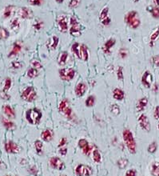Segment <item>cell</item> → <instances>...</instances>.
<instances>
[{
    "mask_svg": "<svg viewBox=\"0 0 159 176\" xmlns=\"http://www.w3.org/2000/svg\"><path fill=\"white\" fill-rule=\"evenodd\" d=\"M122 136L123 139H124V143L127 145L129 151L131 154H135L137 147H136V142L134 140V136H133L132 132L128 129L124 130L122 133Z\"/></svg>",
    "mask_w": 159,
    "mask_h": 176,
    "instance_id": "obj_1",
    "label": "cell"
},
{
    "mask_svg": "<svg viewBox=\"0 0 159 176\" xmlns=\"http://www.w3.org/2000/svg\"><path fill=\"white\" fill-rule=\"evenodd\" d=\"M125 22L133 29H137L141 24L139 15L136 11H129L125 16Z\"/></svg>",
    "mask_w": 159,
    "mask_h": 176,
    "instance_id": "obj_2",
    "label": "cell"
},
{
    "mask_svg": "<svg viewBox=\"0 0 159 176\" xmlns=\"http://www.w3.org/2000/svg\"><path fill=\"white\" fill-rule=\"evenodd\" d=\"M42 118V112L37 108H32L27 111L26 118L31 124H38Z\"/></svg>",
    "mask_w": 159,
    "mask_h": 176,
    "instance_id": "obj_3",
    "label": "cell"
},
{
    "mask_svg": "<svg viewBox=\"0 0 159 176\" xmlns=\"http://www.w3.org/2000/svg\"><path fill=\"white\" fill-rule=\"evenodd\" d=\"M70 24H71V28H70V33L72 36L75 37H79L82 35V31H81V26L78 23L77 18H74V16L71 17L70 19Z\"/></svg>",
    "mask_w": 159,
    "mask_h": 176,
    "instance_id": "obj_4",
    "label": "cell"
},
{
    "mask_svg": "<svg viewBox=\"0 0 159 176\" xmlns=\"http://www.w3.org/2000/svg\"><path fill=\"white\" fill-rule=\"evenodd\" d=\"M21 98L28 103L33 102L37 98V93L33 87H27L21 94Z\"/></svg>",
    "mask_w": 159,
    "mask_h": 176,
    "instance_id": "obj_5",
    "label": "cell"
},
{
    "mask_svg": "<svg viewBox=\"0 0 159 176\" xmlns=\"http://www.w3.org/2000/svg\"><path fill=\"white\" fill-rule=\"evenodd\" d=\"M58 109H59L60 112L63 114L64 116L67 117V118H71V116H72V110H71V107H70V103H69L68 100H62L59 104Z\"/></svg>",
    "mask_w": 159,
    "mask_h": 176,
    "instance_id": "obj_6",
    "label": "cell"
},
{
    "mask_svg": "<svg viewBox=\"0 0 159 176\" xmlns=\"http://www.w3.org/2000/svg\"><path fill=\"white\" fill-rule=\"evenodd\" d=\"M75 75V71L72 68H62L59 71V76L62 80L69 82L74 78Z\"/></svg>",
    "mask_w": 159,
    "mask_h": 176,
    "instance_id": "obj_7",
    "label": "cell"
},
{
    "mask_svg": "<svg viewBox=\"0 0 159 176\" xmlns=\"http://www.w3.org/2000/svg\"><path fill=\"white\" fill-rule=\"evenodd\" d=\"M75 172L78 176H91L93 173V170L91 167L86 164H79L76 167Z\"/></svg>",
    "mask_w": 159,
    "mask_h": 176,
    "instance_id": "obj_8",
    "label": "cell"
},
{
    "mask_svg": "<svg viewBox=\"0 0 159 176\" xmlns=\"http://www.w3.org/2000/svg\"><path fill=\"white\" fill-rule=\"evenodd\" d=\"M50 166L52 168L58 171H62L65 169V163L64 162L58 157H52L50 159Z\"/></svg>",
    "mask_w": 159,
    "mask_h": 176,
    "instance_id": "obj_9",
    "label": "cell"
},
{
    "mask_svg": "<svg viewBox=\"0 0 159 176\" xmlns=\"http://www.w3.org/2000/svg\"><path fill=\"white\" fill-rule=\"evenodd\" d=\"M138 123H139V125L141 127V128L144 131H150V120H149L148 117L145 114H142L140 115V117L138 118Z\"/></svg>",
    "mask_w": 159,
    "mask_h": 176,
    "instance_id": "obj_10",
    "label": "cell"
},
{
    "mask_svg": "<svg viewBox=\"0 0 159 176\" xmlns=\"http://www.w3.org/2000/svg\"><path fill=\"white\" fill-rule=\"evenodd\" d=\"M100 22L104 26H108L111 22V19L109 17V8L106 7L101 11L99 14Z\"/></svg>",
    "mask_w": 159,
    "mask_h": 176,
    "instance_id": "obj_11",
    "label": "cell"
},
{
    "mask_svg": "<svg viewBox=\"0 0 159 176\" xmlns=\"http://www.w3.org/2000/svg\"><path fill=\"white\" fill-rule=\"evenodd\" d=\"M58 29L61 32H67L68 31V23H67V17L65 15H59L57 18Z\"/></svg>",
    "mask_w": 159,
    "mask_h": 176,
    "instance_id": "obj_12",
    "label": "cell"
},
{
    "mask_svg": "<svg viewBox=\"0 0 159 176\" xmlns=\"http://www.w3.org/2000/svg\"><path fill=\"white\" fill-rule=\"evenodd\" d=\"M153 79L154 78H153L151 73L150 71H146L142 77V83L145 87L150 88L152 83H153Z\"/></svg>",
    "mask_w": 159,
    "mask_h": 176,
    "instance_id": "obj_13",
    "label": "cell"
},
{
    "mask_svg": "<svg viewBox=\"0 0 159 176\" xmlns=\"http://www.w3.org/2000/svg\"><path fill=\"white\" fill-rule=\"evenodd\" d=\"M5 150L7 153H11V154H16L20 151L19 147L12 141L7 142L5 144Z\"/></svg>",
    "mask_w": 159,
    "mask_h": 176,
    "instance_id": "obj_14",
    "label": "cell"
},
{
    "mask_svg": "<svg viewBox=\"0 0 159 176\" xmlns=\"http://www.w3.org/2000/svg\"><path fill=\"white\" fill-rule=\"evenodd\" d=\"M18 15L21 18L29 19V18H32L33 12L31 9H29V8H22L18 10Z\"/></svg>",
    "mask_w": 159,
    "mask_h": 176,
    "instance_id": "obj_15",
    "label": "cell"
},
{
    "mask_svg": "<svg viewBox=\"0 0 159 176\" xmlns=\"http://www.w3.org/2000/svg\"><path fill=\"white\" fill-rule=\"evenodd\" d=\"M78 146H79L80 148L83 151V153L86 155H89V154H90L91 147L87 139H85V138H81V139L78 141Z\"/></svg>",
    "mask_w": 159,
    "mask_h": 176,
    "instance_id": "obj_16",
    "label": "cell"
},
{
    "mask_svg": "<svg viewBox=\"0 0 159 176\" xmlns=\"http://www.w3.org/2000/svg\"><path fill=\"white\" fill-rule=\"evenodd\" d=\"M87 90V84L84 83H79L75 87V90H74V91H75V94L77 96L82 97L85 94Z\"/></svg>",
    "mask_w": 159,
    "mask_h": 176,
    "instance_id": "obj_17",
    "label": "cell"
},
{
    "mask_svg": "<svg viewBox=\"0 0 159 176\" xmlns=\"http://www.w3.org/2000/svg\"><path fill=\"white\" fill-rule=\"evenodd\" d=\"M58 42H59V38H58V37L54 35V36H52L49 40H48V42H47V48L51 50V51H54V50L56 49V47H58Z\"/></svg>",
    "mask_w": 159,
    "mask_h": 176,
    "instance_id": "obj_18",
    "label": "cell"
},
{
    "mask_svg": "<svg viewBox=\"0 0 159 176\" xmlns=\"http://www.w3.org/2000/svg\"><path fill=\"white\" fill-rule=\"evenodd\" d=\"M21 50H22V45H21V44H20L18 42L14 43V44H13L12 50H11V52L9 53L8 57H9V58H11V57L16 56L18 53L21 51Z\"/></svg>",
    "mask_w": 159,
    "mask_h": 176,
    "instance_id": "obj_19",
    "label": "cell"
},
{
    "mask_svg": "<svg viewBox=\"0 0 159 176\" xmlns=\"http://www.w3.org/2000/svg\"><path fill=\"white\" fill-rule=\"evenodd\" d=\"M116 40L114 38H110L109 40H107V42L105 43L104 46H103V51L106 53V54H110V49L115 45Z\"/></svg>",
    "mask_w": 159,
    "mask_h": 176,
    "instance_id": "obj_20",
    "label": "cell"
},
{
    "mask_svg": "<svg viewBox=\"0 0 159 176\" xmlns=\"http://www.w3.org/2000/svg\"><path fill=\"white\" fill-rule=\"evenodd\" d=\"M159 37V27H157L153 31L151 35L150 36V47H154V43L157 41V39Z\"/></svg>",
    "mask_w": 159,
    "mask_h": 176,
    "instance_id": "obj_21",
    "label": "cell"
},
{
    "mask_svg": "<svg viewBox=\"0 0 159 176\" xmlns=\"http://www.w3.org/2000/svg\"><path fill=\"white\" fill-rule=\"evenodd\" d=\"M148 104V99L147 98H142L137 101L136 104V109L137 111H142L145 109V107H147Z\"/></svg>",
    "mask_w": 159,
    "mask_h": 176,
    "instance_id": "obj_22",
    "label": "cell"
},
{
    "mask_svg": "<svg viewBox=\"0 0 159 176\" xmlns=\"http://www.w3.org/2000/svg\"><path fill=\"white\" fill-rule=\"evenodd\" d=\"M53 136H54V134H53V131L51 130L47 129L45 131H43L41 134V138L43 141L45 142H50L52 140Z\"/></svg>",
    "mask_w": 159,
    "mask_h": 176,
    "instance_id": "obj_23",
    "label": "cell"
},
{
    "mask_svg": "<svg viewBox=\"0 0 159 176\" xmlns=\"http://www.w3.org/2000/svg\"><path fill=\"white\" fill-rule=\"evenodd\" d=\"M2 110H3L4 114L10 118H15V113L14 111V110L10 107L9 105H4L2 107Z\"/></svg>",
    "mask_w": 159,
    "mask_h": 176,
    "instance_id": "obj_24",
    "label": "cell"
},
{
    "mask_svg": "<svg viewBox=\"0 0 159 176\" xmlns=\"http://www.w3.org/2000/svg\"><path fill=\"white\" fill-rule=\"evenodd\" d=\"M71 50H72L74 55H75L78 58L81 59V44H79L78 43H74L72 45Z\"/></svg>",
    "mask_w": 159,
    "mask_h": 176,
    "instance_id": "obj_25",
    "label": "cell"
},
{
    "mask_svg": "<svg viewBox=\"0 0 159 176\" xmlns=\"http://www.w3.org/2000/svg\"><path fill=\"white\" fill-rule=\"evenodd\" d=\"M113 96H114V98H115L116 100L121 101V100H122L123 98H124V97H125V94H124L122 90L119 89V88H115V89L113 91Z\"/></svg>",
    "mask_w": 159,
    "mask_h": 176,
    "instance_id": "obj_26",
    "label": "cell"
},
{
    "mask_svg": "<svg viewBox=\"0 0 159 176\" xmlns=\"http://www.w3.org/2000/svg\"><path fill=\"white\" fill-rule=\"evenodd\" d=\"M67 59H68V53L67 51H62L59 54L58 58V63L59 65L63 66L65 65L67 63Z\"/></svg>",
    "mask_w": 159,
    "mask_h": 176,
    "instance_id": "obj_27",
    "label": "cell"
},
{
    "mask_svg": "<svg viewBox=\"0 0 159 176\" xmlns=\"http://www.w3.org/2000/svg\"><path fill=\"white\" fill-rule=\"evenodd\" d=\"M89 58L88 47L85 44H81V59L87 61Z\"/></svg>",
    "mask_w": 159,
    "mask_h": 176,
    "instance_id": "obj_28",
    "label": "cell"
},
{
    "mask_svg": "<svg viewBox=\"0 0 159 176\" xmlns=\"http://www.w3.org/2000/svg\"><path fill=\"white\" fill-rule=\"evenodd\" d=\"M14 10H15V7L13 5H8L4 9L3 11V17L5 18H10V17L12 15L13 12H14Z\"/></svg>",
    "mask_w": 159,
    "mask_h": 176,
    "instance_id": "obj_29",
    "label": "cell"
},
{
    "mask_svg": "<svg viewBox=\"0 0 159 176\" xmlns=\"http://www.w3.org/2000/svg\"><path fill=\"white\" fill-rule=\"evenodd\" d=\"M150 173L153 176H159V163L154 162L151 164Z\"/></svg>",
    "mask_w": 159,
    "mask_h": 176,
    "instance_id": "obj_30",
    "label": "cell"
},
{
    "mask_svg": "<svg viewBox=\"0 0 159 176\" xmlns=\"http://www.w3.org/2000/svg\"><path fill=\"white\" fill-rule=\"evenodd\" d=\"M10 33L6 28L0 27V40H5L8 38Z\"/></svg>",
    "mask_w": 159,
    "mask_h": 176,
    "instance_id": "obj_31",
    "label": "cell"
},
{
    "mask_svg": "<svg viewBox=\"0 0 159 176\" xmlns=\"http://www.w3.org/2000/svg\"><path fill=\"white\" fill-rule=\"evenodd\" d=\"M128 163H129L128 159H127V158H120V159L117 160V167L121 169L126 168V167L128 166Z\"/></svg>",
    "mask_w": 159,
    "mask_h": 176,
    "instance_id": "obj_32",
    "label": "cell"
},
{
    "mask_svg": "<svg viewBox=\"0 0 159 176\" xmlns=\"http://www.w3.org/2000/svg\"><path fill=\"white\" fill-rule=\"evenodd\" d=\"M2 124H3L4 127L7 128V129L8 130H11L13 129V128H15V125L14 123H12L11 121H9V120L6 119V118H2Z\"/></svg>",
    "mask_w": 159,
    "mask_h": 176,
    "instance_id": "obj_33",
    "label": "cell"
},
{
    "mask_svg": "<svg viewBox=\"0 0 159 176\" xmlns=\"http://www.w3.org/2000/svg\"><path fill=\"white\" fill-rule=\"evenodd\" d=\"M42 147H43V144H42V141L36 140V141L34 142V147H35V150H36L37 154H42Z\"/></svg>",
    "mask_w": 159,
    "mask_h": 176,
    "instance_id": "obj_34",
    "label": "cell"
},
{
    "mask_svg": "<svg viewBox=\"0 0 159 176\" xmlns=\"http://www.w3.org/2000/svg\"><path fill=\"white\" fill-rule=\"evenodd\" d=\"M92 154H93V160H94L95 163H100V162L102 161V155L101 154H100L98 150H97V149L94 150L92 152Z\"/></svg>",
    "mask_w": 159,
    "mask_h": 176,
    "instance_id": "obj_35",
    "label": "cell"
},
{
    "mask_svg": "<svg viewBox=\"0 0 159 176\" xmlns=\"http://www.w3.org/2000/svg\"><path fill=\"white\" fill-rule=\"evenodd\" d=\"M38 70L35 69V68H34V67H33V68H31V69H29V71H27V76L31 78H35V77L38 76Z\"/></svg>",
    "mask_w": 159,
    "mask_h": 176,
    "instance_id": "obj_36",
    "label": "cell"
},
{
    "mask_svg": "<svg viewBox=\"0 0 159 176\" xmlns=\"http://www.w3.org/2000/svg\"><path fill=\"white\" fill-rule=\"evenodd\" d=\"M95 103V97L94 95H91L86 100V106L88 107H91L94 105Z\"/></svg>",
    "mask_w": 159,
    "mask_h": 176,
    "instance_id": "obj_37",
    "label": "cell"
},
{
    "mask_svg": "<svg viewBox=\"0 0 159 176\" xmlns=\"http://www.w3.org/2000/svg\"><path fill=\"white\" fill-rule=\"evenodd\" d=\"M157 144L156 142H153V143H151L149 145L148 147V152L150 153V154H154V153L156 152V151H157Z\"/></svg>",
    "mask_w": 159,
    "mask_h": 176,
    "instance_id": "obj_38",
    "label": "cell"
},
{
    "mask_svg": "<svg viewBox=\"0 0 159 176\" xmlns=\"http://www.w3.org/2000/svg\"><path fill=\"white\" fill-rule=\"evenodd\" d=\"M19 27H20V23L18 18H14L11 23V29L14 30V31H16V30H18V28H19Z\"/></svg>",
    "mask_w": 159,
    "mask_h": 176,
    "instance_id": "obj_39",
    "label": "cell"
},
{
    "mask_svg": "<svg viewBox=\"0 0 159 176\" xmlns=\"http://www.w3.org/2000/svg\"><path fill=\"white\" fill-rule=\"evenodd\" d=\"M150 14L152 15L153 18H159V7H155L150 10Z\"/></svg>",
    "mask_w": 159,
    "mask_h": 176,
    "instance_id": "obj_40",
    "label": "cell"
},
{
    "mask_svg": "<svg viewBox=\"0 0 159 176\" xmlns=\"http://www.w3.org/2000/svg\"><path fill=\"white\" fill-rule=\"evenodd\" d=\"M11 79L10 78H7L5 80V85H4V87H3V91H5V92H7V91H9L10 88H11Z\"/></svg>",
    "mask_w": 159,
    "mask_h": 176,
    "instance_id": "obj_41",
    "label": "cell"
},
{
    "mask_svg": "<svg viewBox=\"0 0 159 176\" xmlns=\"http://www.w3.org/2000/svg\"><path fill=\"white\" fill-rule=\"evenodd\" d=\"M81 3V0H71L69 3V7L71 8H76Z\"/></svg>",
    "mask_w": 159,
    "mask_h": 176,
    "instance_id": "obj_42",
    "label": "cell"
},
{
    "mask_svg": "<svg viewBox=\"0 0 159 176\" xmlns=\"http://www.w3.org/2000/svg\"><path fill=\"white\" fill-rule=\"evenodd\" d=\"M110 111H111V112H112L113 114H115V115H118V114H120V112H121V111H120V107L117 105H116V104H114V105L111 106Z\"/></svg>",
    "mask_w": 159,
    "mask_h": 176,
    "instance_id": "obj_43",
    "label": "cell"
},
{
    "mask_svg": "<svg viewBox=\"0 0 159 176\" xmlns=\"http://www.w3.org/2000/svg\"><path fill=\"white\" fill-rule=\"evenodd\" d=\"M117 79L118 80H123V67H118L117 70Z\"/></svg>",
    "mask_w": 159,
    "mask_h": 176,
    "instance_id": "obj_44",
    "label": "cell"
},
{
    "mask_svg": "<svg viewBox=\"0 0 159 176\" xmlns=\"http://www.w3.org/2000/svg\"><path fill=\"white\" fill-rule=\"evenodd\" d=\"M31 65L33 66L34 68H35V69H37V70L41 69V68L42 67V64L40 63L39 61H38V60H36V59H34L31 61Z\"/></svg>",
    "mask_w": 159,
    "mask_h": 176,
    "instance_id": "obj_45",
    "label": "cell"
},
{
    "mask_svg": "<svg viewBox=\"0 0 159 176\" xmlns=\"http://www.w3.org/2000/svg\"><path fill=\"white\" fill-rule=\"evenodd\" d=\"M151 63L153 65H154L155 67H159V55H154L151 58Z\"/></svg>",
    "mask_w": 159,
    "mask_h": 176,
    "instance_id": "obj_46",
    "label": "cell"
},
{
    "mask_svg": "<svg viewBox=\"0 0 159 176\" xmlns=\"http://www.w3.org/2000/svg\"><path fill=\"white\" fill-rule=\"evenodd\" d=\"M119 55L121 56L122 58H127V55H128V51L125 48H122L119 51Z\"/></svg>",
    "mask_w": 159,
    "mask_h": 176,
    "instance_id": "obj_47",
    "label": "cell"
},
{
    "mask_svg": "<svg viewBox=\"0 0 159 176\" xmlns=\"http://www.w3.org/2000/svg\"><path fill=\"white\" fill-rule=\"evenodd\" d=\"M28 2L32 6H41L43 0H28Z\"/></svg>",
    "mask_w": 159,
    "mask_h": 176,
    "instance_id": "obj_48",
    "label": "cell"
},
{
    "mask_svg": "<svg viewBox=\"0 0 159 176\" xmlns=\"http://www.w3.org/2000/svg\"><path fill=\"white\" fill-rule=\"evenodd\" d=\"M11 66L14 69H19V68H21L22 67V64L20 62H12Z\"/></svg>",
    "mask_w": 159,
    "mask_h": 176,
    "instance_id": "obj_49",
    "label": "cell"
},
{
    "mask_svg": "<svg viewBox=\"0 0 159 176\" xmlns=\"http://www.w3.org/2000/svg\"><path fill=\"white\" fill-rule=\"evenodd\" d=\"M137 174V171L134 169H130L126 173V176H136Z\"/></svg>",
    "mask_w": 159,
    "mask_h": 176,
    "instance_id": "obj_50",
    "label": "cell"
},
{
    "mask_svg": "<svg viewBox=\"0 0 159 176\" xmlns=\"http://www.w3.org/2000/svg\"><path fill=\"white\" fill-rule=\"evenodd\" d=\"M42 27H43V23L42 22H38L35 24H34V28L36 31H39V30H41L42 28Z\"/></svg>",
    "mask_w": 159,
    "mask_h": 176,
    "instance_id": "obj_51",
    "label": "cell"
},
{
    "mask_svg": "<svg viewBox=\"0 0 159 176\" xmlns=\"http://www.w3.org/2000/svg\"><path fill=\"white\" fill-rule=\"evenodd\" d=\"M59 154L62 156L66 155L67 154V148L66 147H59Z\"/></svg>",
    "mask_w": 159,
    "mask_h": 176,
    "instance_id": "obj_52",
    "label": "cell"
},
{
    "mask_svg": "<svg viewBox=\"0 0 159 176\" xmlns=\"http://www.w3.org/2000/svg\"><path fill=\"white\" fill-rule=\"evenodd\" d=\"M154 117L155 119H159V106H157L155 107L154 111Z\"/></svg>",
    "mask_w": 159,
    "mask_h": 176,
    "instance_id": "obj_53",
    "label": "cell"
},
{
    "mask_svg": "<svg viewBox=\"0 0 159 176\" xmlns=\"http://www.w3.org/2000/svg\"><path fill=\"white\" fill-rule=\"evenodd\" d=\"M67 138H61V140H60L59 143H58V147H65L66 143H67Z\"/></svg>",
    "mask_w": 159,
    "mask_h": 176,
    "instance_id": "obj_54",
    "label": "cell"
},
{
    "mask_svg": "<svg viewBox=\"0 0 159 176\" xmlns=\"http://www.w3.org/2000/svg\"><path fill=\"white\" fill-rule=\"evenodd\" d=\"M0 96L2 97V98H3V99H9V98H10L9 95H8V94H7V93H6L5 91H3L0 93Z\"/></svg>",
    "mask_w": 159,
    "mask_h": 176,
    "instance_id": "obj_55",
    "label": "cell"
},
{
    "mask_svg": "<svg viewBox=\"0 0 159 176\" xmlns=\"http://www.w3.org/2000/svg\"><path fill=\"white\" fill-rule=\"evenodd\" d=\"M154 3H155V4L157 5V7H158L159 6V0H154Z\"/></svg>",
    "mask_w": 159,
    "mask_h": 176,
    "instance_id": "obj_56",
    "label": "cell"
},
{
    "mask_svg": "<svg viewBox=\"0 0 159 176\" xmlns=\"http://www.w3.org/2000/svg\"><path fill=\"white\" fill-rule=\"evenodd\" d=\"M58 3H63V0H55Z\"/></svg>",
    "mask_w": 159,
    "mask_h": 176,
    "instance_id": "obj_57",
    "label": "cell"
},
{
    "mask_svg": "<svg viewBox=\"0 0 159 176\" xmlns=\"http://www.w3.org/2000/svg\"><path fill=\"white\" fill-rule=\"evenodd\" d=\"M133 2H134V3H137V2H139V0H133Z\"/></svg>",
    "mask_w": 159,
    "mask_h": 176,
    "instance_id": "obj_58",
    "label": "cell"
},
{
    "mask_svg": "<svg viewBox=\"0 0 159 176\" xmlns=\"http://www.w3.org/2000/svg\"><path fill=\"white\" fill-rule=\"evenodd\" d=\"M157 128H158V129H159V124H158V126H157Z\"/></svg>",
    "mask_w": 159,
    "mask_h": 176,
    "instance_id": "obj_59",
    "label": "cell"
},
{
    "mask_svg": "<svg viewBox=\"0 0 159 176\" xmlns=\"http://www.w3.org/2000/svg\"><path fill=\"white\" fill-rule=\"evenodd\" d=\"M61 176H65V175H61Z\"/></svg>",
    "mask_w": 159,
    "mask_h": 176,
    "instance_id": "obj_60",
    "label": "cell"
},
{
    "mask_svg": "<svg viewBox=\"0 0 159 176\" xmlns=\"http://www.w3.org/2000/svg\"><path fill=\"white\" fill-rule=\"evenodd\" d=\"M5 176H9V175H5Z\"/></svg>",
    "mask_w": 159,
    "mask_h": 176,
    "instance_id": "obj_61",
    "label": "cell"
}]
</instances>
